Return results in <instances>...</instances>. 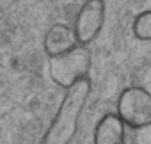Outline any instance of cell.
<instances>
[{
	"label": "cell",
	"instance_id": "6da1fadb",
	"mask_svg": "<svg viewBox=\"0 0 151 144\" xmlns=\"http://www.w3.org/2000/svg\"><path fill=\"white\" fill-rule=\"evenodd\" d=\"M91 78H82L64 91V96L43 133L39 144H71L80 128L84 110L91 96Z\"/></svg>",
	"mask_w": 151,
	"mask_h": 144
},
{
	"label": "cell",
	"instance_id": "7a4b0ae2",
	"mask_svg": "<svg viewBox=\"0 0 151 144\" xmlns=\"http://www.w3.org/2000/svg\"><path fill=\"white\" fill-rule=\"evenodd\" d=\"M93 57L87 46H75L73 50L48 59V75L60 89H69L82 78L89 77Z\"/></svg>",
	"mask_w": 151,
	"mask_h": 144
},
{
	"label": "cell",
	"instance_id": "3957f363",
	"mask_svg": "<svg viewBox=\"0 0 151 144\" xmlns=\"http://www.w3.org/2000/svg\"><path fill=\"white\" fill-rule=\"evenodd\" d=\"M116 112L126 128L140 130L151 126V93L142 86L124 87L116 102Z\"/></svg>",
	"mask_w": 151,
	"mask_h": 144
},
{
	"label": "cell",
	"instance_id": "277c9868",
	"mask_svg": "<svg viewBox=\"0 0 151 144\" xmlns=\"http://www.w3.org/2000/svg\"><path fill=\"white\" fill-rule=\"evenodd\" d=\"M105 23V0H86L73 22L78 45L89 46L101 32Z\"/></svg>",
	"mask_w": 151,
	"mask_h": 144
},
{
	"label": "cell",
	"instance_id": "5b68a950",
	"mask_svg": "<svg viewBox=\"0 0 151 144\" xmlns=\"http://www.w3.org/2000/svg\"><path fill=\"white\" fill-rule=\"evenodd\" d=\"M75 46H78V39L75 34V29L66 25V23H53L43 39V50L45 53L50 57H57L62 55L69 50H73Z\"/></svg>",
	"mask_w": 151,
	"mask_h": 144
},
{
	"label": "cell",
	"instance_id": "8992f818",
	"mask_svg": "<svg viewBox=\"0 0 151 144\" xmlns=\"http://www.w3.org/2000/svg\"><path fill=\"white\" fill-rule=\"evenodd\" d=\"M93 144H126V125L117 112H107L94 126Z\"/></svg>",
	"mask_w": 151,
	"mask_h": 144
},
{
	"label": "cell",
	"instance_id": "52a82bcc",
	"mask_svg": "<svg viewBox=\"0 0 151 144\" xmlns=\"http://www.w3.org/2000/svg\"><path fill=\"white\" fill-rule=\"evenodd\" d=\"M132 32L139 41H151V9H146L133 18Z\"/></svg>",
	"mask_w": 151,
	"mask_h": 144
}]
</instances>
